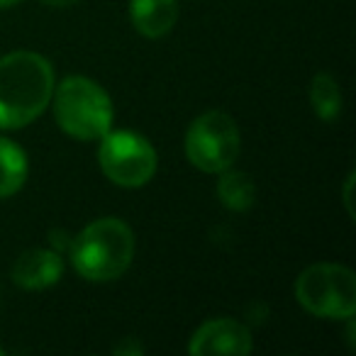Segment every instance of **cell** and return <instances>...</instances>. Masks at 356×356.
<instances>
[{
  "label": "cell",
  "instance_id": "obj_1",
  "mask_svg": "<svg viewBox=\"0 0 356 356\" xmlns=\"http://www.w3.org/2000/svg\"><path fill=\"white\" fill-rule=\"evenodd\" d=\"M54 93V69L37 51H13L0 59V129L35 122Z\"/></svg>",
  "mask_w": 356,
  "mask_h": 356
},
{
  "label": "cell",
  "instance_id": "obj_3",
  "mask_svg": "<svg viewBox=\"0 0 356 356\" xmlns=\"http://www.w3.org/2000/svg\"><path fill=\"white\" fill-rule=\"evenodd\" d=\"M54 118L59 127L74 139H100L113 127L110 95L86 76H69L54 88Z\"/></svg>",
  "mask_w": 356,
  "mask_h": 356
},
{
  "label": "cell",
  "instance_id": "obj_14",
  "mask_svg": "<svg viewBox=\"0 0 356 356\" xmlns=\"http://www.w3.org/2000/svg\"><path fill=\"white\" fill-rule=\"evenodd\" d=\"M17 3H20V0H0V10H3V8H13V6H17Z\"/></svg>",
  "mask_w": 356,
  "mask_h": 356
},
{
  "label": "cell",
  "instance_id": "obj_12",
  "mask_svg": "<svg viewBox=\"0 0 356 356\" xmlns=\"http://www.w3.org/2000/svg\"><path fill=\"white\" fill-rule=\"evenodd\" d=\"M310 103L312 110L325 122H334L341 115V90L330 74H317L310 81Z\"/></svg>",
  "mask_w": 356,
  "mask_h": 356
},
{
  "label": "cell",
  "instance_id": "obj_11",
  "mask_svg": "<svg viewBox=\"0 0 356 356\" xmlns=\"http://www.w3.org/2000/svg\"><path fill=\"white\" fill-rule=\"evenodd\" d=\"M254 195H257V188H254V181L249 173L244 171H222V178L218 184V198L225 208L229 210H249L254 205Z\"/></svg>",
  "mask_w": 356,
  "mask_h": 356
},
{
  "label": "cell",
  "instance_id": "obj_13",
  "mask_svg": "<svg viewBox=\"0 0 356 356\" xmlns=\"http://www.w3.org/2000/svg\"><path fill=\"white\" fill-rule=\"evenodd\" d=\"M42 3L49 8H69V6H74L76 0H42Z\"/></svg>",
  "mask_w": 356,
  "mask_h": 356
},
{
  "label": "cell",
  "instance_id": "obj_4",
  "mask_svg": "<svg viewBox=\"0 0 356 356\" xmlns=\"http://www.w3.org/2000/svg\"><path fill=\"white\" fill-rule=\"evenodd\" d=\"M296 298L317 317L351 320L356 312V276L341 264H312L298 276Z\"/></svg>",
  "mask_w": 356,
  "mask_h": 356
},
{
  "label": "cell",
  "instance_id": "obj_8",
  "mask_svg": "<svg viewBox=\"0 0 356 356\" xmlns=\"http://www.w3.org/2000/svg\"><path fill=\"white\" fill-rule=\"evenodd\" d=\"M61 271H64V261L56 252L30 249L13 266V281L27 291H42V288L54 286L61 278Z\"/></svg>",
  "mask_w": 356,
  "mask_h": 356
},
{
  "label": "cell",
  "instance_id": "obj_5",
  "mask_svg": "<svg viewBox=\"0 0 356 356\" xmlns=\"http://www.w3.org/2000/svg\"><path fill=\"white\" fill-rule=\"evenodd\" d=\"M242 149L239 127L227 113L210 110L193 120L186 134V156L205 173H222L234 166Z\"/></svg>",
  "mask_w": 356,
  "mask_h": 356
},
{
  "label": "cell",
  "instance_id": "obj_7",
  "mask_svg": "<svg viewBox=\"0 0 356 356\" xmlns=\"http://www.w3.org/2000/svg\"><path fill=\"white\" fill-rule=\"evenodd\" d=\"M254 341L252 332L247 325L232 317H218L195 330L191 337L188 351L193 356H210V354H232V356H247L252 354Z\"/></svg>",
  "mask_w": 356,
  "mask_h": 356
},
{
  "label": "cell",
  "instance_id": "obj_2",
  "mask_svg": "<svg viewBox=\"0 0 356 356\" xmlns=\"http://www.w3.org/2000/svg\"><path fill=\"white\" fill-rule=\"evenodd\" d=\"M134 257V234L127 222L103 218L83 227L71 244V261L83 278L95 283L115 281L129 268Z\"/></svg>",
  "mask_w": 356,
  "mask_h": 356
},
{
  "label": "cell",
  "instance_id": "obj_9",
  "mask_svg": "<svg viewBox=\"0 0 356 356\" xmlns=\"http://www.w3.org/2000/svg\"><path fill=\"white\" fill-rule=\"evenodd\" d=\"M129 17L139 35L149 40H159L176 25L178 3L176 0H132L129 3Z\"/></svg>",
  "mask_w": 356,
  "mask_h": 356
},
{
  "label": "cell",
  "instance_id": "obj_10",
  "mask_svg": "<svg viewBox=\"0 0 356 356\" xmlns=\"http://www.w3.org/2000/svg\"><path fill=\"white\" fill-rule=\"evenodd\" d=\"M27 181V154L10 139H0V198H10Z\"/></svg>",
  "mask_w": 356,
  "mask_h": 356
},
{
  "label": "cell",
  "instance_id": "obj_6",
  "mask_svg": "<svg viewBox=\"0 0 356 356\" xmlns=\"http://www.w3.org/2000/svg\"><path fill=\"white\" fill-rule=\"evenodd\" d=\"M98 149V163L115 186L139 188L156 173V152L142 134L120 129L103 134Z\"/></svg>",
  "mask_w": 356,
  "mask_h": 356
}]
</instances>
